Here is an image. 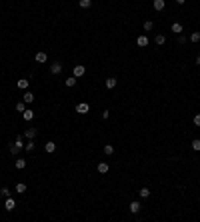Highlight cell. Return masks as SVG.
<instances>
[{
  "mask_svg": "<svg viewBox=\"0 0 200 222\" xmlns=\"http://www.w3.org/2000/svg\"><path fill=\"white\" fill-rule=\"evenodd\" d=\"M76 112H78V114H88V112H90V104H88V102L76 104Z\"/></svg>",
  "mask_w": 200,
  "mask_h": 222,
  "instance_id": "1",
  "label": "cell"
},
{
  "mask_svg": "<svg viewBox=\"0 0 200 222\" xmlns=\"http://www.w3.org/2000/svg\"><path fill=\"white\" fill-rule=\"evenodd\" d=\"M86 74V66H82V64H76L72 70V76H76V78H80V76H84Z\"/></svg>",
  "mask_w": 200,
  "mask_h": 222,
  "instance_id": "2",
  "label": "cell"
},
{
  "mask_svg": "<svg viewBox=\"0 0 200 222\" xmlns=\"http://www.w3.org/2000/svg\"><path fill=\"white\" fill-rule=\"evenodd\" d=\"M152 6H154V10L162 12V10L166 8V2H164V0H154V2H152Z\"/></svg>",
  "mask_w": 200,
  "mask_h": 222,
  "instance_id": "3",
  "label": "cell"
},
{
  "mask_svg": "<svg viewBox=\"0 0 200 222\" xmlns=\"http://www.w3.org/2000/svg\"><path fill=\"white\" fill-rule=\"evenodd\" d=\"M50 72H52L54 76H58V74L62 72V64H60V62H52V66H50Z\"/></svg>",
  "mask_w": 200,
  "mask_h": 222,
  "instance_id": "4",
  "label": "cell"
},
{
  "mask_svg": "<svg viewBox=\"0 0 200 222\" xmlns=\"http://www.w3.org/2000/svg\"><path fill=\"white\" fill-rule=\"evenodd\" d=\"M36 134H38V132H36V128H26V130H24V136H26L28 140H34Z\"/></svg>",
  "mask_w": 200,
  "mask_h": 222,
  "instance_id": "5",
  "label": "cell"
},
{
  "mask_svg": "<svg viewBox=\"0 0 200 222\" xmlns=\"http://www.w3.org/2000/svg\"><path fill=\"white\" fill-rule=\"evenodd\" d=\"M136 44H138L140 48H146V46H148V36H144V34H142V36H138V38H136Z\"/></svg>",
  "mask_w": 200,
  "mask_h": 222,
  "instance_id": "6",
  "label": "cell"
},
{
  "mask_svg": "<svg viewBox=\"0 0 200 222\" xmlns=\"http://www.w3.org/2000/svg\"><path fill=\"white\" fill-rule=\"evenodd\" d=\"M14 206H16V202H14V198H10V196H8L6 200H4V208H6L8 212H10V210H14Z\"/></svg>",
  "mask_w": 200,
  "mask_h": 222,
  "instance_id": "7",
  "label": "cell"
},
{
  "mask_svg": "<svg viewBox=\"0 0 200 222\" xmlns=\"http://www.w3.org/2000/svg\"><path fill=\"white\" fill-rule=\"evenodd\" d=\"M96 170H98V172H100V174H106V172H108V170H110V166H108V164H106V162H100V164H98V166H96Z\"/></svg>",
  "mask_w": 200,
  "mask_h": 222,
  "instance_id": "8",
  "label": "cell"
},
{
  "mask_svg": "<svg viewBox=\"0 0 200 222\" xmlns=\"http://www.w3.org/2000/svg\"><path fill=\"white\" fill-rule=\"evenodd\" d=\"M34 58H36V62H38V64H44V62H46V52H36V56H34Z\"/></svg>",
  "mask_w": 200,
  "mask_h": 222,
  "instance_id": "9",
  "label": "cell"
},
{
  "mask_svg": "<svg viewBox=\"0 0 200 222\" xmlns=\"http://www.w3.org/2000/svg\"><path fill=\"white\" fill-rule=\"evenodd\" d=\"M170 30H172L174 34H182V30H184V28H182V24H180V22H174L172 26H170Z\"/></svg>",
  "mask_w": 200,
  "mask_h": 222,
  "instance_id": "10",
  "label": "cell"
},
{
  "mask_svg": "<svg viewBox=\"0 0 200 222\" xmlns=\"http://www.w3.org/2000/svg\"><path fill=\"white\" fill-rule=\"evenodd\" d=\"M44 150H46L48 154H52L54 150H56V144H54L52 140H50V142H46V144H44Z\"/></svg>",
  "mask_w": 200,
  "mask_h": 222,
  "instance_id": "11",
  "label": "cell"
},
{
  "mask_svg": "<svg viewBox=\"0 0 200 222\" xmlns=\"http://www.w3.org/2000/svg\"><path fill=\"white\" fill-rule=\"evenodd\" d=\"M130 212H132V214H138L140 212V202H130Z\"/></svg>",
  "mask_w": 200,
  "mask_h": 222,
  "instance_id": "12",
  "label": "cell"
},
{
  "mask_svg": "<svg viewBox=\"0 0 200 222\" xmlns=\"http://www.w3.org/2000/svg\"><path fill=\"white\" fill-rule=\"evenodd\" d=\"M22 118H24L26 122H30L34 118V110H24V112H22Z\"/></svg>",
  "mask_w": 200,
  "mask_h": 222,
  "instance_id": "13",
  "label": "cell"
},
{
  "mask_svg": "<svg viewBox=\"0 0 200 222\" xmlns=\"http://www.w3.org/2000/svg\"><path fill=\"white\" fill-rule=\"evenodd\" d=\"M154 42H156L158 46H162V44L166 42V36H164V34H156V36H154Z\"/></svg>",
  "mask_w": 200,
  "mask_h": 222,
  "instance_id": "14",
  "label": "cell"
},
{
  "mask_svg": "<svg viewBox=\"0 0 200 222\" xmlns=\"http://www.w3.org/2000/svg\"><path fill=\"white\" fill-rule=\"evenodd\" d=\"M14 166H16V168H18V170L26 168V160H24V158H18V160L14 162Z\"/></svg>",
  "mask_w": 200,
  "mask_h": 222,
  "instance_id": "15",
  "label": "cell"
},
{
  "mask_svg": "<svg viewBox=\"0 0 200 222\" xmlns=\"http://www.w3.org/2000/svg\"><path fill=\"white\" fill-rule=\"evenodd\" d=\"M76 80H78V78H76V76H70V78H66V80H64V84H66L68 88H72L74 84H76Z\"/></svg>",
  "mask_w": 200,
  "mask_h": 222,
  "instance_id": "16",
  "label": "cell"
},
{
  "mask_svg": "<svg viewBox=\"0 0 200 222\" xmlns=\"http://www.w3.org/2000/svg\"><path fill=\"white\" fill-rule=\"evenodd\" d=\"M16 192H18V194H24V192H26V184H24V182H18V184H16Z\"/></svg>",
  "mask_w": 200,
  "mask_h": 222,
  "instance_id": "17",
  "label": "cell"
},
{
  "mask_svg": "<svg viewBox=\"0 0 200 222\" xmlns=\"http://www.w3.org/2000/svg\"><path fill=\"white\" fill-rule=\"evenodd\" d=\"M78 6L80 8H90L92 6V0H78Z\"/></svg>",
  "mask_w": 200,
  "mask_h": 222,
  "instance_id": "18",
  "label": "cell"
},
{
  "mask_svg": "<svg viewBox=\"0 0 200 222\" xmlns=\"http://www.w3.org/2000/svg\"><path fill=\"white\" fill-rule=\"evenodd\" d=\"M104 84H106V88H110V90H112V88H116V78H106V82H104Z\"/></svg>",
  "mask_w": 200,
  "mask_h": 222,
  "instance_id": "19",
  "label": "cell"
},
{
  "mask_svg": "<svg viewBox=\"0 0 200 222\" xmlns=\"http://www.w3.org/2000/svg\"><path fill=\"white\" fill-rule=\"evenodd\" d=\"M138 194H140V198H148V196H150V190L144 186V188H140V190H138Z\"/></svg>",
  "mask_w": 200,
  "mask_h": 222,
  "instance_id": "20",
  "label": "cell"
},
{
  "mask_svg": "<svg viewBox=\"0 0 200 222\" xmlns=\"http://www.w3.org/2000/svg\"><path fill=\"white\" fill-rule=\"evenodd\" d=\"M16 86H18L20 90H26V88H28V80H24V78H22V80L16 82Z\"/></svg>",
  "mask_w": 200,
  "mask_h": 222,
  "instance_id": "21",
  "label": "cell"
},
{
  "mask_svg": "<svg viewBox=\"0 0 200 222\" xmlns=\"http://www.w3.org/2000/svg\"><path fill=\"white\" fill-rule=\"evenodd\" d=\"M104 154H106V156L114 154V146H112V144H106V146H104Z\"/></svg>",
  "mask_w": 200,
  "mask_h": 222,
  "instance_id": "22",
  "label": "cell"
},
{
  "mask_svg": "<svg viewBox=\"0 0 200 222\" xmlns=\"http://www.w3.org/2000/svg\"><path fill=\"white\" fill-rule=\"evenodd\" d=\"M24 102H26V104L34 102V94H32V92H24Z\"/></svg>",
  "mask_w": 200,
  "mask_h": 222,
  "instance_id": "23",
  "label": "cell"
},
{
  "mask_svg": "<svg viewBox=\"0 0 200 222\" xmlns=\"http://www.w3.org/2000/svg\"><path fill=\"white\" fill-rule=\"evenodd\" d=\"M14 144H16V146H18L20 148V150H22V148H24V140H22V136H16V140H14Z\"/></svg>",
  "mask_w": 200,
  "mask_h": 222,
  "instance_id": "24",
  "label": "cell"
},
{
  "mask_svg": "<svg viewBox=\"0 0 200 222\" xmlns=\"http://www.w3.org/2000/svg\"><path fill=\"white\" fill-rule=\"evenodd\" d=\"M8 150H10V154H18V150H20V148L12 142V144H8Z\"/></svg>",
  "mask_w": 200,
  "mask_h": 222,
  "instance_id": "25",
  "label": "cell"
},
{
  "mask_svg": "<svg viewBox=\"0 0 200 222\" xmlns=\"http://www.w3.org/2000/svg\"><path fill=\"white\" fill-rule=\"evenodd\" d=\"M152 28H154V22H152V20H146V22H144V30H146V32H150Z\"/></svg>",
  "mask_w": 200,
  "mask_h": 222,
  "instance_id": "26",
  "label": "cell"
},
{
  "mask_svg": "<svg viewBox=\"0 0 200 222\" xmlns=\"http://www.w3.org/2000/svg\"><path fill=\"white\" fill-rule=\"evenodd\" d=\"M26 110V102H18L16 104V112H24Z\"/></svg>",
  "mask_w": 200,
  "mask_h": 222,
  "instance_id": "27",
  "label": "cell"
},
{
  "mask_svg": "<svg viewBox=\"0 0 200 222\" xmlns=\"http://www.w3.org/2000/svg\"><path fill=\"white\" fill-rule=\"evenodd\" d=\"M24 150H26V152H32L34 150V140H30L28 144H24Z\"/></svg>",
  "mask_w": 200,
  "mask_h": 222,
  "instance_id": "28",
  "label": "cell"
},
{
  "mask_svg": "<svg viewBox=\"0 0 200 222\" xmlns=\"http://www.w3.org/2000/svg\"><path fill=\"white\" fill-rule=\"evenodd\" d=\"M190 40H192V42H200V32H192V34H190Z\"/></svg>",
  "mask_w": 200,
  "mask_h": 222,
  "instance_id": "29",
  "label": "cell"
},
{
  "mask_svg": "<svg viewBox=\"0 0 200 222\" xmlns=\"http://www.w3.org/2000/svg\"><path fill=\"white\" fill-rule=\"evenodd\" d=\"M0 196H2V198H8V196H10V190H8L6 186H4V188L0 190Z\"/></svg>",
  "mask_w": 200,
  "mask_h": 222,
  "instance_id": "30",
  "label": "cell"
},
{
  "mask_svg": "<svg viewBox=\"0 0 200 222\" xmlns=\"http://www.w3.org/2000/svg\"><path fill=\"white\" fill-rule=\"evenodd\" d=\"M192 150H196V152L200 150V140H192Z\"/></svg>",
  "mask_w": 200,
  "mask_h": 222,
  "instance_id": "31",
  "label": "cell"
},
{
  "mask_svg": "<svg viewBox=\"0 0 200 222\" xmlns=\"http://www.w3.org/2000/svg\"><path fill=\"white\" fill-rule=\"evenodd\" d=\"M178 44H186V36H182V34H178Z\"/></svg>",
  "mask_w": 200,
  "mask_h": 222,
  "instance_id": "32",
  "label": "cell"
},
{
  "mask_svg": "<svg viewBox=\"0 0 200 222\" xmlns=\"http://www.w3.org/2000/svg\"><path fill=\"white\" fill-rule=\"evenodd\" d=\"M192 122L196 124V126H200V114H196V116H194V118H192Z\"/></svg>",
  "mask_w": 200,
  "mask_h": 222,
  "instance_id": "33",
  "label": "cell"
},
{
  "mask_svg": "<svg viewBox=\"0 0 200 222\" xmlns=\"http://www.w3.org/2000/svg\"><path fill=\"white\" fill-rule=\"evenodd\" d=\"M176 2H178V4H184V2H186V0H176Z\"/></svg>",
  "mask_w": 200,
  "mask_h": 222,
  "instance_id": "34",
  "label": "cell"
},
{
  "mask_svg": "<svg viewBox=\"0 0 200 222\" xmlns=\"http://www.w3.org/2000/svg\"><path fill=\"white\" fill-rule=\"evenodd\" d=\"M196 64H198V66H200V56H198V58H196Z\"/></svg>",
  "mask_w": 200,
  "mask_h": 222,
  "instance_id": "35",
  "label": "cell"
}]
</instances>
